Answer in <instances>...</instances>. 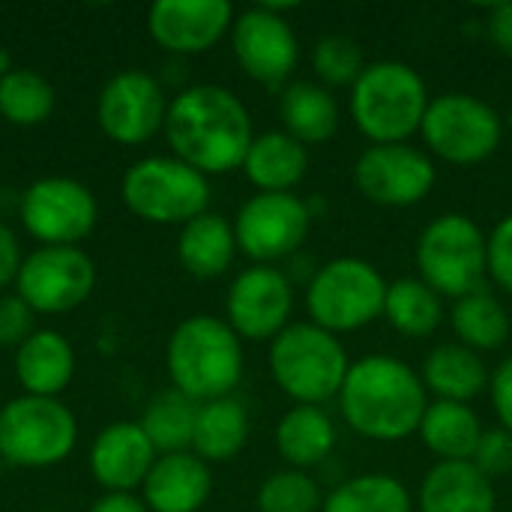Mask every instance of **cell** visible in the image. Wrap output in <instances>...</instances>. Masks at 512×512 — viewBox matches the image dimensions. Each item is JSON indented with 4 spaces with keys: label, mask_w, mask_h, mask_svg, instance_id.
Listing matches in <instances>:
<instances>
[{
    "label": "cell",
    "mask_w": 512,
    "mask_h": 512,
    "mask_svg": "<svg viewBox=\"0 0 512 512\" xmlns=\"http://www.w3.org/2000/svg\"><path fill=\"white\" fill-rule=\"evenodd\" d=\"M165 141L171 156L192 165L204 177L243 168L255 141L249 108L240 96L219 84H192L168 102Z\"/></svg>",
    "instance_id": "1"
},
{
    "label": "cell",
    "mask_w": 512,
    "mask_h": 512,
    "mask_svg": "<svg viewBox=\"0 0 512 512\" xmlns=\"http://www.w3.org/2000/svg\"><path fill=\"white\" fill-rule=\"evenodd\" d=\"M336 399L351 432L381 444L417 435L429 408L420 372L390 354H366L354 360Z\"/></svg>",
    "instance_id": "2"
},
{
    "label": "cell",
    "mask_w": 512,
    "mask_h": 512,
    "mask_svg": "<svg viewBox=\"0 0 512 512\" xmlns=\"http://www.w3.org/2000/svg\"><path fill=\"white\" fill-rule=\"evenodd\" d=\"M165 369L174 390L192 402L225 399L243 378V339L225 318L192 315L174 327L165 348Z\"/></svg>",
    "instance_id": "3"
},
{
    "label": "cell",
    "mask_w": 512,
    "mask_h": 512,
    "mask_svg": "<svg viewBox=\"0 0 512 512\" xmlns=\"http://www.w3.org/2000/svg\"><path fill=\"white\" fill-rule=\"evenodd\" d=\"M429 87L402 60H375L351 87V120L372 144H405L420 132Z\"/></svg>",
    "instance_id": "4"
},
{
    "label": "cell",
    "mask_w": 512,
    "mask_h": 512,
    "mask_svg": "<svg viewBox=\"0 0 512 512\" xmlns=\"http://www.w3.org/2000/svg\"><path fill=\"white\" fill-rule=\"evenodd\" d=\"M351 369L339 336L312 321L288 324L270 342V375L294 405H324L339 396Z\"/></svg>",
    "instance_id": "5"
},
{
    "label": "cell",
    "mask_w": 512,
    "mask_h": 512,
    "mask_svg": "<svg viewBox=\"0 0 512 512\" xmlns=\"http://www.w3.org/2000/svg\"><path fill=\"white\" fill-rule=\"evenodd\" d=\"M420 279L453 303L486 288L489 279V237L465 213H444L432 219L417 240Z\"/></svg>",
    "instance_id": "6"
},
{
    "label": "cell",
    "mask_w": 512,
    "mask_h": 512,
    "mask_svg": "<svg viewBox=\"0 0 512 512\" xmlns=\"http://www.w3.org/2000/svg\"><path fill=\"white\" fill-rule=\"evenodd\" d=\"M387 279L366 258L342 255L315 267L306 285L309 321L321 330L342 336L384 318Z\"/></svg>",
    "instance_id": "7"
},
{
    "label": "cell",
    "mask_w": 512,
    "mask_h": 512,
    "mask_svg": "<svg viewBox=\"0 0 512 512\" xmlns=\"http://www.w3.org/2000/svg\"><path fill=\"white\" fill-rule=\"evenodd\" d=\"M123 204L150 225H186L210 210V177L177 156H144L120 183Z\"/></svg>",
    "instance_id": "8"
},
{
    "label": "cell",
    "mask_w": 512,
    "mask_h": 512,
    "mask_svg": "<svg viewBox=\"0 0 512 512\" xmlns=\"http://www.w3.org/2000/svg\"><path fill=\"white\" fill-rule=\"evenodd\" d=\"M78 420L60 399L15 396L0 408V456L6 465L39 471L72 456Z\"/></svg>",
    "instance_id": "9"
},
{
    "label": "cell",
    "mask_w": 512,
    "mask_h": 512,
    "mask_svg": "<svg viewBox=\"0 0 512 512\" xmlns=\"http://www.w3.org/2000/svg\"><path fill=\"white\" fill-rule=\"evenodd\" d=\"M420 135L441 162L477 165L501 147L504 120L474 93H444L429 102Z\"/></svg>",
    "instance_id": "10"
},
{
    "label": "cell",
    "mask_w": 512,
    "mask_h": 512,
    "mask_svg": "<svg viewBox=\"0 0 512 512\" xmlns=\"http://www.w3.org/2000/svg\"><path fill=\"white\" fill-rule=\"evenodd\" d=\"M21 225L39 246H78L99 219L93 192L72 177H39L18 201Z\"/></svg>",
    "instance_id": "11"
},
{
    "label": "cell",
    "mask_w": 512,
    "mask_h": 512,
    "mask_svg": "<svg viewBox=\"0 0 512 512\" xmlns=\"http://www.w3.org/2000/svg\"><path fill=\"white\" fill-rule=\"evenodd\" d=\"M231 225L237 252L255 264L273 267L276 261L300 252L312 225V210L294 192H255L240 204Z\"/></svg>",
    "instance_id": "12"
},
{
    "label": "cell",
    "mask_w": 512,
    "mask_h": 512,
    "mask_svg": "<svg viewBox=\"0 0 512 512\" xmlns=\"http://www.w3.org/2000/svg\"><path fill=\"white\" fill-rule=\"evenodd\" d=\"M96 288V264L81 246H39L24 255L15 294L36 315L78 309Z\"/></svg>",
    "instance_id": "13"
},
{
    "label": "cell",
    "mask_w": 512,
    "mask_h": 512,
    "mask_svg": "<svg viewBox=\"0 0 512 512\" xmlns=\"http://www.w3.org/2000/svg\"><path fill=\"white\" fill-rule=\"evenodd\" d=\"M438 171L426 150L405 144H369L354 162L357 192L381 207H414L435 189Z\"/></svg>",
    "instance_id": "14"
},
{
    "label": "cell",
    "mask_w": 512,
    "mask_h": 512,
    "mask_svg": "<svg viewBox=\"0 0 512 512\" xmlns=\"http://www.w3.org/2000/svg\"><path fill=\"white\" fill-rule=\"evenodd\" d=\"M168 102L159 78L141 69H123L99 90L96 120L102 135L114 144L138 147L162 132Z\"/></svg>",
    "instance_id": "15"
},
{
    "label": "cell",
    "mask_w": 512,
    "mask_h": 512,
    "mask_svg": "<svg viewBox=\"0 0 512 512\" xmlns=\"http://www.w3.org/2000/svg\"><path fill=\"white\" fill-rule=\"evenodd\" d=\"M294 285L270 264H252L237 273L225 297V321L243 342H273L291 318Z\"/></svg>",
    "instance_id": "16"
},
{
    "label": "cell",
    "mask_w": 512,
    "mask_h": 512,
    "mask_svg": "<svg viewBox=\"0 0 512 512\" xmlns=\"http://www.w3.org/2000/svg\"><path fill=\"white\" fill-rule=\"evenodd\" d=\"M231 48L240 69L264 84L279 87L291 78L300 60V42L294 27L282 18V6H252L234 18Z\"/></svg>",
    "instance_id": "17"
},
{
    "label": "cell",
    "mask_w": 512,
    "mask_h": 512,
    "mask_svg": "<svg viewBox=\"0 0 512 512\" xmlns=\"http://www.w3.org/2000/svg\"><path fill=\"white\" fill-rule=\"evenodd\" d=\"M228 0H156L147 12L150 39L177 57L210 51L234 27Z\"/></svg>",
    "instance_id": "18"
},
{
    "label": "cell",
    "mask_w": 512,
    "mask_h": 512,
    "mask_svg": "<svg viewBox=\"0 0 512 512\" xmlns=\"http://www.w3.org/2000/svg\"><path fill=\"white\" fill-rule=\"evenodd\" d=\"M156 459L159 453L144 435L141 423L120 420L96 435L90 447V474L105 492L135 495V489L144 486Z\"/></svg>",
    "instance_id": "19"
},
{
    "label": "cell",
    "mask_w": 512,
    "mask_h": 512,
    "mask_svg": "<svg viewBox=\"0 0 512 512\" xmlns=\"http://www.w3.org/2000/svg\"><path fill=\"white\" fill-rule=\"evenodd\" d=\"M213 492V474L192 450L159 456L141 486V501L150 512H198Z\"/></svg>",
    "instance_id": "20"
},
{
    "label": "cell",
    "mask_w": 512,
    "mask_h": 512,
    "mask_svg": "<svg viewBox=\"0 0 512 512\" xmlns=\"http://www.w3.org/2000/svg\"><path fill=\"white\" fill-rule=\"evenodd\" d=\"M420 512H495L498 495L474 462H435L420 483Z\"/></svg>",
    "instance_id": "21"
},
{
    "label": "cell",
    "mask_w": 512,
    "mask_h": 512,
    "mask_svg": "<svg viewBox=\"0 0 512 512\" xmlns=\"http://www.w3.org/2000/svg\"><path fill=\"white\" fill-rule=\"evenodd\" d=\"M15 378L27 396L57 399L75 378V348L57 330H33L15 351Z\"/></svg>",
    "instance_id": "22"
},
{
    "label": "cell",
    "mask_w": 512,
    "mask_h": 512,
    "mask_svg": "<svg viewBox=\"0 0 512 512\" xmlns=\"http://www.w3.org/2000/svg\"><path fill=\"white\" fill-rule=\"evenodd\" d=\"M309 171V150L285 129L255 135L243 174L258 192H294Z\"/></svg>",
    "instance_id": "23"
},
{
    "label": "cell",
    "mask_w": 512,
    "mask_h": 512,
    "mask_svg": "<svg viewBox=\"0 0 512 512\" xmlns=\"http://www.w3.org/2000/svg\"><path fill=\"white\" fill-rule=\"evenodd\" d=\"M420 378L426 384V393H432L435 399L462 405H471V399H477L492 381L486 360L459 342L432 348L423 360Z\"/></svg>",
    "instance_id": "24"
},
{
    "label": "cell",
    "mask_w": 512,
    "mask_h": 512,
    "mask_svg": "<svg viewBox=\"0 0 512 512\" xmlns=\"http://www.w3.org/2000/svg\"><path fill=\"white\" fill-rule=\"evenodd\" d=\"M234 255H237L234 225L213 210L186 222L177 234V258L183 270L192 273L195 279L222 276L234 264Z\"/></svg>",
    "instance_id": "25"
},
{
    "label": "cell",
    "mask_w": 512,
    "mask_h": 512,
    "mask_svg": "<svg viewBox=\"0 0 512 512\" xmlns=\"http://www.w3.org/2000/svg\"><path fill=\"white\" fill-rule=\"evenodd\" d=\"M336 447V426L321 405H294L276 426V450L288 468L309 471L327 462Z\"/></svg>",
    "instance_id": "26"
},
{
    "label": "cell",
    "mask_w": 512,
    "mask_h": 512,
    "mask_svg": "<svg viewBox=\"0 0 512 512\" xmlns=\"http://www.w3.org/2000/svg\"><path fill=\"white\" fill-rule=\"evenodd\" d=\"M279 114H282L285 132L291 138H297L303 147L330 141L342 120L336 96L318 81L288 84L279 99Z\"/></svg>",
    "instance_id": "27"
},
{
    "label": "cell",
    "mask_w": 512,
    "mask_h": 512,
    "mask_svg": "<svg viewBox=\"0 0 512 512\" xmlns=\"http://www.w3.org/2000/svg\"><path fill=\"white\" fill-rule=\"evenodd\" d=\"M417 435L438 462H471L483 438V423L471 405L435 399L429 402Z\"/></svg>",
    "instance_id": "28"
},
{
    "label": "cell",
    "mask_w": 512,
    "mask_h": 512,
    "mask_svg": "<svg viewBox=\"0 0 512 512\" xmlns=\"http://www.w3.org/2000/svg\"><path fill=\"white\" fill-rule=\"evenodd\" d=\"M249 441V414L240 399L225 396L204 402L198 408L195 435H192V453L204 459L207 465L231 462L243 453Z\"/></svg>",
    "instance_id": "29"
},
{
    "label": "cell",
    "mask_w": 512,
    "mask_h": 512,
    "mask_svg": "<svg viewBox=\"0 0 512 512\" xmlns=\"http://www.w3.org/2000/svg\"><path fill=\"white\" fill-rule=\"evenodd\" d=\"M450 324H453L459 345H465L477 354L504 348L512 333L507 306L489 288H480V291L456 300L450 309Z\"/></svg>",
    "instance_id": "30"
},
{
    "label": "cell",
    "mask_w": 512,
    "mask_h": 512,
    "mask_svg": "<svg viewBox=\"0 0 512 512\" xmlns=\"http://www.w3.org/2000/svg\"><path fill=\"white\" fill-rule=\"evenodd\" d=\"M384 318L405 339H426L444 324V297L420 276H402L387 285Z\"/></svg>",
    "instance_id": "31"
},
{
    "label": "cell",
    "mask_w": 512,
    "mask_h": 512,
    "mask_svg": "<svg viewBox=\"0 0 512 512\" xmlns=\"http://www.w3.org/2000/svg\"><path fill=\"white\" fill-rule=\"evenodd\" d=\"M198 408H201L198 402H192L189 396H183L180 390L171 387L147 402L144 417L138 423L159 456L186 453V450H192Z\"/></svg>",
    "instance_id": "32"
},
{
    "label": "cell",
    "mask_w": 512,
    "mask_h": 512,
    "mask_svg": "<svg viewBox=\"0 0 512 512\" xmlns=\"http://www.w3.org/2000/svg\"><path fill=\"white\" fill-rule=\"evenodd\" d=\"M321 512H414L411 492L393 474H360L339 483Z\"/></svg>",
    "instance_id": "33"
},
{
    "label": "cell",
    "mask_w": 512,
    "mask_h": 512,
    "mask_svg": "<svg viewBox=\"0 0 512 512\" xmlns=\"http://www.w3.org/2000/svg\"><path fill=\"white\" fill-rule=\"evenodd\" d=\"M57 105L54 87L36 69H12L0 75V117L12 126H39Z\"/></svg>",
    "instance_id": "34"
},
{
    "label": "cell",
    "mask_w": 512,
    "mask_h": 512,
    "mask_svg": "<svg viewBox=\"0 0 512 512\" xmlns=\"http://www.w3.org/2000/svg\"><path fill=\"white\" fill-rule=\"evenodd\" d=\"M321 507V486L309 471H276L258 489V512H321Z\"/></svg>",
    "instance_id": "35"
},
{
    "label": "cell",
    "mask_w": 512,
    "mask_h": 512,
    "mask_svg": "<svg viewBox=\"0 0 512 512\" xmlns=\"http://www.w3.org/2000/svg\"><path fill=\"white\" fill-rule=\"evenodd\" d=\"M366 66L369 63L363 57V48L351 36L330 33L312 45V72L318 75V81L327 90L330 87H354Z\"/></svg>",
    "instance_id": "36"
},
{
    "label": "cell",
    "mask_w": 512,
    "mask_h": 512,
    "mask_svg": "<svg viewBox=\"0 0 512 512\" xmlns=\"http://www.w3.org/2000/svg\"><path fill=\"white\" fill-rule=\"evenodd\" d=\"M474 468L486 474L489 480L507 477L512 474V435L507 429H483V438L474 450Z\"/></svg>",
    "instance_id": "37"
},
{
    "label": "cell",
    "mask_w": 512,
    "mask_h": 512,
    "mask_svg": "<svg viewBox=\"0 0 512 512\" xmlns=\"http://www.w3.org/2000/svg\"><path fill=\"white\" fill-rule=\"evenodd\" d=\"M33 318H36V312L18 294L0 297V348L18 351L36 330Z\"/></svg>",
    "instance_id": "38"
},
{
    "label": "cell",
    "mask_w": 512,
    "mask_h": 512,
    "mask_svg": "<svg viewBox=\"0 0 512 512\" xmlns=\"http://www.w3.org/2000/svg\"><path fill=\"white\" fill-rule=\"evenodd\" d=\"M489 279L501 291L512 294V213L489 234Z\"/></svg>",
    "instance_id": "39"
},
{
    "label": "cell",
    "mask_w": 512,
    "mask_h": 512,
    "mask_svg": "<svg viewBox=\"0 0 512 512\" xmlns=\"http://www.w3.org/2000/svg\"><path fill=\"white\" fill-rule=\"evenodd\" d=\"M489 393H492V405H495V414L501 420V429H507L512 435V357H507L492 372Z\"/></svg>",
    "instance_id": "40"
},
{
    "label": "cell",
    "mask_w": 512,
    "mask_h": 512,
    "mask_svg": "<svg viewBox=\"0 0 512 512\" xmlns=\"http://www.w3.org/2000/svg\"><path fill=\"white\" fill-rule=\"evenodd\" d=\"M21 264H24V255H21L18 234L0 219V291L9 288V285H15Z\"/></svg>",
    "instance_id": "41"
},
{
    "label": "cell",
    "mask_w": 512,
    "mask_h": 512,
    "mask_svg": "<svg viewBox=\"0 0 512 512\" xmlns=\"http://www.w3.org/2000/svg\"><path fill=\"white\" fill-rule=\"evenodd\" d=\"M489 39L501 54L512 57V3H498L489 15Z\"/></svg>",
    "instance_id": "42"
},
{
    "label": "cell",
    "mask_w": 512,
    "mask_h": 512,
    "mask_svg": "<svg viewBox=\"0 0 512 512\" xmlns=\"http://www.w3.org/2000/svg\"><path fill=\"white\" fill-rule=\"evenodd\" d=\"M87 512H150L144 507V501L132 492H105L102 498L93 501V507Z\"/></svg>",
    "instance_id": "43"
},
{
    "label": "cell",
    "mask_w": 512,
    "mask_h": 512,
    "mask_svg": "<svg viewBox=\"0 0 512 512\" xmlns=\"http://www.w3.org/2000/svg\"><path fill=\"white\" fill-rule=\"evenodd\" d=\"M15 66H12V57H9V51L6 48H0V75H6V72H12Z\"/></svg>",
    "instance_id": "44"
},
{
    "label": "cell",
    "mask_w": 512,
    "mask_h": 512,
    "mask_svg": "<svg viewBox=\"0 0 512 512\" xmlns=\"http://www.w3.org/2000/svg\"><path fill=\"white\" fill-rule=\"evenodd\" d=\"M507 129H510V135H512V108H510V114H507Z\"/></svg>",
    "instance_id": "45"
},
{
    "label": "cell",
    "mask_w": 512,
    "mask_h": 512,
    "mask_svg": "<svg viewBox=\"0 0 512 512\" xmlns=\"http://www.w3.org/2000/svg\"><path fill=\"white\" fill-rule=\"evenodd\" d=\"M3 468H6V462H3V456H0V477H3Z\"/></svg>",
    "instance_id": "46"
}]
</instances>
